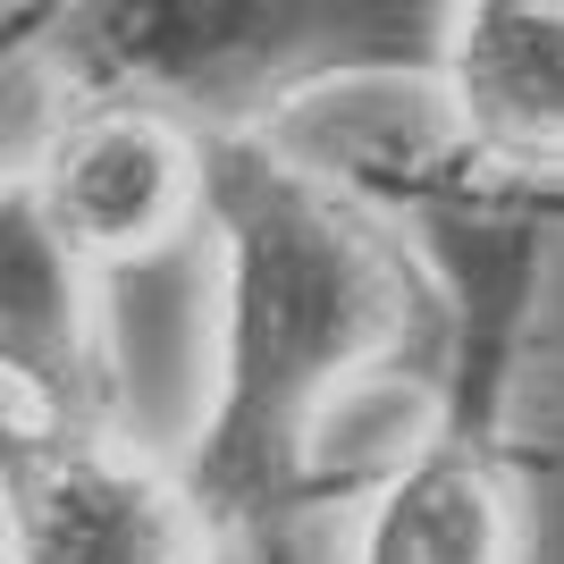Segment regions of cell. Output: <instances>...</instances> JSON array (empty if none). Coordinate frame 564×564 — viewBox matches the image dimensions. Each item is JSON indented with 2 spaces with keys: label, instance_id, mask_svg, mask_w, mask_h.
<instances>
[{
  "label": "cell",
  "instance_id": "obj_1",
  "mask_svg": "<svg viewBox=\"0 0 564 564\" xmlns=\"http://www.w3.org/2000/svg\"><path fill=\"white\" fill-rule=\"evenodd\" d=\"M219 371L186 447L236 556L270 564L321 506H362L354 413L422 404L455 362V286L422 212L279 135L212 143Z\"/></svg>",
  "mask_w": 564,
  "mask_h": 564
},
{
  "label": "cell",
  "instance_id": "obj_2",
  "mask_svg": "<svg viewBox=\"0 0 564 564\" xmlns=\"http://www.w3.org/2000/svg\"><path fill=\"white\" fill-rule=\"evenodd\" d=\"M455 18L464 0H34L9 18V76L245 143L337 85H438Z\"/></svg>",
  "mask_w": 564,
  "mask_h": 564
},
{
  "label": "cell",
  "instance_id": "obj_3",
  "mask_svg": "<svg viewBox=\"0 0 564 564\" xmlns=\"http://www.w3.org/2000/svg\"><path fill=\"white\" fill-rule=\"evenodd\" d=\"M422 212L438 270L455 286V362L438 422L413 438L388 480L362 497L354 564H531V447L506 422L522 312L540 279V228L471 203H404Z\"/></svg>",
  "mask_w": 564,
  "mask_h": 564
},
{
  "label": "cell",
  "instance_id": "obj_4",
  "mask_svg": "<svg viewBox=\"0 0 564 564\" xmlns=\"http://www.w3.org/2000/svg\"><path fill=\"white\" fill-rule=\"evenodd\" d=\"M0 564H236L186 464L118 422H0Z\"/></svg>",
  "mask_w": 564,
  "mask_h": 564
},
{
  "label": "cell",
  "instance_id": "obj_5",
  "mask_svg": "<svg viewBox=\"0 0 564 564\" xmlns=\"http://www.w3.org/2000/svg\"><path fill=\"white\" fill-rule=\"evenodd\" d=\"M9 177L110 279L212 219V143L143 101H34V143H18Z\"/></svg>",
  "mask_w": 564,
  "mask_h": 564
},
{
  "label": "cell",
  "instance_id": "obj_6",
  "mask_svg": "<svg viewBox=\"0 0 564 564\" xmlns=\"http://www.w3.org/2000/svg\"><path fill=\"white\" fill-rule=\"evenodd\" d=\"M447 143L388 152L438 186H564V0H464L438 76Z\"/></svg>",
  "mask_w": 564,
  "mask_h": 564
},
{
  "label": "cell",
  "instance_id": "obj_7",
  "mask_svg": "<svg viewBox=\"0 0 564 564\" xmlns=\"http://www.w3.org/2000/svg\"><path fill=\"white\" fill-rule=\"evenodd\" d=\"M0 371L25 422H118L110 270L76 253L18 177L0 186Z\"/></svg>",
  "mask_w": 564,
  "mask_h": 564
},
{
  "label": "cell",
  "instance_id": "obj_8",
  "mask_svg": "<svg viewBox=\"0 0 564 564\" xmlns=\"http://www.w3.org/2000/svg\"><path fill=\"white\" fill-rule=\"evenodd\" d=\"M371 186H388L397 203H471V212H506L540 236H564V186H438V177H413L397 161H362Z\"/></svg>",
  "mask_w": 564,
  "mask_h": 564
},
{
  "label": "cell",
  "instance_id": "obj_9",
  "mask_svg": "<svg viewBox=\"0 0 564 564\" xmlns=\"http://www.w3.org/2000/svg\"><path fill=\"white\" fill-rule=\"evenodd\" d=\"M18 9H34V0H9V18H18Z\"/></svg>",
  "mask_w": 564,
  "mask_h": 564
}]
</instances>
